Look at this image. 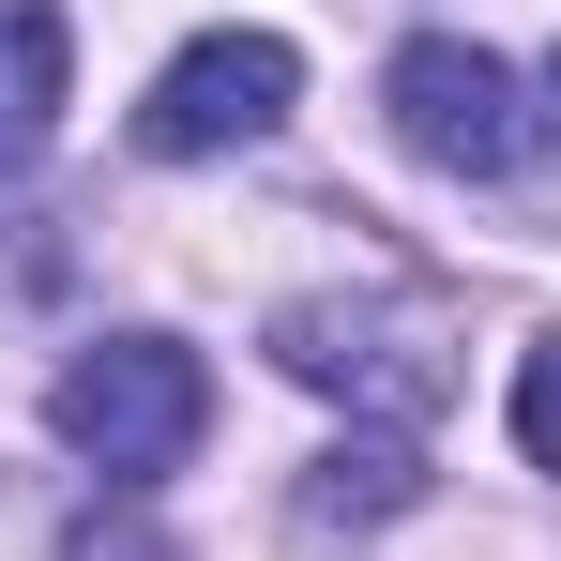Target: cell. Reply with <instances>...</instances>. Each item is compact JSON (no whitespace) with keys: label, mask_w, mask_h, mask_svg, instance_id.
I'll return each mask as SVG.
<instances>
[{"label":"cell","mask_w":561,"mask_h":561,"mask_svg":"<svg viewBox=\"0 0 561 561\" xmlns=\"http://www.w3.org/2000/svg\"><path fill=\"white\" fill-rule=\"evenodd\" d=\"M410 501H425V456H410L394 425L334 440V456H319V485H304V516H319V531H365V516H410Z\"/></svg>","instance_id":"obj_6"},{"label":"cell","mask_w":561,"mask_h":561,"mask_svg":"<svg viewBox=\"0 0 561 561\" xmlns=\"http://www.w3.org/2000/svg\"><path fill=\"white\" fill-rule=\"evenodd\" d=\"M61 77H77V46H61V0H0V168H31V152H46V122H61Z\"/></svg>","instance_id":"obj_5"},{"label":"cell","mask_w":561,"mask_h":561,"mask_svg":"<svg viewBox=\"0 0 561 561\" xmlns=\"http://www.w3.org/2000/svg\"><path fill=\"white\" fill-rule=\"evenodd\" d=\"M379 106H394V137H410L425 168H456V183H531V168H547L531 77L485 61V46H456V31H410L394 77H379Z\"/></svg>","instance_id":"obj_2"},{"label":"cell","mask_w":561,"mask_h":561,"mask_svg":"<svg viewBox=\"0 0 561 561\" xmlns=\"http://www.w3.org/2000/svg\"><path fill=\"white\" fill-rule=\"evenodd\" d=\"M516 456H531V470H561V334L516 365Z\"/></svg>","instance_id":"obj_7"},{"label":"cell","mask_w":561,"mask_h":561,"mask_svg":"<svg viewBox=\"0 0 561 561\" xmlns=\"http://www.w3.org/2000/svg\"><path fill=\"white\" fill-rule=\"evenodd\" d=\"M274 365L304 394H350V410H440L456 365H440V304L410 288H319V304H274Z\"/></svg>","instance_id":"obj_3"},{"label":"cell","mask_w":561,"mask_h":561,"mask_svg":"<svg viewBox=\"0 0 561 561\" xmlns=\"http://www.w3.org/2000/svg\"><path fill=\"white\" fill-rule=\"evenodd\" d=\"M288 92H304V61H288L274 31H213V46H183L168 77H152V106H137V152L152 168H197V152H243V137H274Z\"/></svg>","instance_id":"obj_4"},{"label":"cell","mask_w":561,"mask_h":561,"mask_svg":"<svg viewBox=\"0 0 561 561\" xmlns=\"http://www.w3.org/2000/svg\"><path fill=\"white\" fill-rule=\"evenodd\" d=\"M61 561H183V547H168L152 516H77V531H61Z\"/></svg>","instance_id":"obj_8"},{"label":"cell","mask_w":561,"mask_h":561,"mask_svg":"<svg viewBox=\"0 0 561 561\" xmlns=\"http://www.w3.org/2000/svg\"><path fill=\"white\" fill-rule=\"evenodd\" d=\"M46 425L106 470V485H152V470L197 456V425H213V365H197L183 334H106L77 365L46 379Z\"/></svg>","instance_id":"obj_1"}]
</instances>
